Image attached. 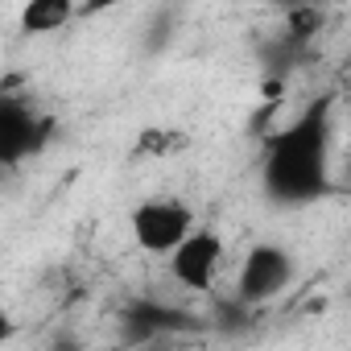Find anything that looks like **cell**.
<instances>
[{"label":"cell","instance_id":"obj_1","mask_svg":"<svg viewBox=\"0 0 351 351\" xmlns=\"http://www.w3.org/2000/svg\"><path fill=\"white\" fill-rule=\"evenodd\" d=\"M326 165H330V99H318L269 141L265 191L277 203H310L326 191Z\"/></svg>","mask_w":351,"mask_h":351},{"label":"cell","instance_id":"obj_2","mask_svg":"<svg viewBox=\"0 0 351 351\" xmlns=\"http://www.w3.org/2000/svg\"><path fill=\"white\" fill-rule=\"evenodd\" d=\"M132 244L149 256H169L191 232H195V211L182 199H145L128 215Z\"/></svg>","mask_w":351,"mask_h":351},{"label":"cell","instance_id":"obj_3","mask_svg":"<svg viewBox=\"0 0 351 351\" xmlns=\"http://www.w3.org/2000/svg\"><path fill=\"white\" fill-rule=\"evenodd\" d=\"M293 281V256L281 244H256L248 248L240 273H236V298L244 306H265L281 298Z\"/></svg>","mask_w":351,"mask_h":351},{"label":"cell","instance_id":"obj_4","mask_svg":"<svg viewBox=\"0 0 351 351\" xmlns=\"http://www.w3.org/2000/svg\"><path fill=\"white\" fill-rule=\"evenodd\" d=\"M223 236L211 232V228H195L178 248L169 252V277L186 285V289H211L219 269H223Z\"/></svg>","mask_w":351,"mask_h":351},{"label":"cell","instance_id":"obj_5","mask_svg":"<svg viewBox=\"0 0 351 351\" xmlns=\"http://www.w3.org/2000/svg\"><path fill=\"white\" fill-rule=\"evenodd\" d=\"M83 17V0H25L21 9V29L34 34V38H46V34H58L66 29L71 21Z\"/></svg>","mask_w":351,"mask_h":351},{"label":"cell","instance_id":"obj_6","mask_svg":"<svg viewBox=\"0 0 351 351\" xmlns=\"http://www.w3.org/2000/svg\"><path fill=\"white\" fill-rule=\"evenodd\" d=\"M0 141H5V157L9 161H17L21 153L38 149V120L17 99H5V108H0Z\"/></svg>","mask_w":351,"mask_h":351},{"label":"cell","instance_id":"obj_7","mask_svg":"<svg viewBox=\"0 0 351 351\" xmlns=\"http://www.w3.org/2000/svg\"><path fill=\"white\" fill-rule=\"evenodd\" d=\"M191 149V132L186 128H173V124H145L136 132V145L132 153L145 157V161H157V157H178Z\"/></svg>","mask_w":351,"mask_h":351},{"label":"cell","instance_id":"obj_8","mask_svg":"<svg viewBox=\"0 0 351 351\" xmlns=\"http://www.w3.org/2000/svg\"><path fill=\"white\" fill-rule=\"evenodd\" d=\"M285 34H289L298 46L310 42L314 34H322V9L310 5V0H298V5H289V9H285Z\"/></svg>","mask_w":351,"mask_h":351},{"label":"cell","instance_id":"obj_9","mask_svg":"<svg viewBox=\"0 0 351 351\" xmlns=\"http://www.w3.org/2000/svg\"><path fill=\"white\" fill-rule=\"evenodd\" d=\"M120 5H128V0H83V17H99V13H112Z\"/></svg>","mask_w":351,"mask_h":351},{"label":"cell","instance_id":"obj_10","mask_svg":"<svg viewBox=\"0 0 351 351\" xmlns=\"http://www.w3.org/2000/svg\"><path fill=\"white\" fill-rule=\"evenodd\" d=\"M347 153H351V120H347Z\"/></svg>","mask_w":351,"mask_h":351},{"label":"cell","instance_id":"obj_11","mask_svg":"<svg viewBox=\"0 0 351 351\" xmlns=\"http://www.w3.org/2000/svg\"><path fill=\"white\" fill-rule=\"evenodd\" d=\"M277 5H285V9H289V5H298V0H277Z\"/></svg>","mask_w":351,"mask_h":351}]
</instances>
